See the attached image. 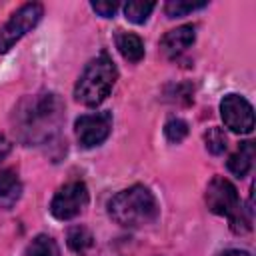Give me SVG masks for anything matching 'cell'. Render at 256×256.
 <instances>
[{
	"label": "cell",
	"mask_w": 256,
	"mask_h": 256,
	"mask_svg": "<svg viewBox=\"0 0 256 256\" xmlns=\"http://www.w3.org/2000/svg\"><path fill=\"white\" fill-rule=\"evenodd\" d=\"M108 214L124 228H140L158 218V202L146 186L134 184L108 200Z\"/></svg>",
	"instance_id": "obj_1"
},
{
	"label": "cell",
	"mask_w": 256,
	"mask_h": 256,
	"mask_svg": "<svg viewBox=\"0 0 256 256\" xmlns=\"http://www.w3.org/2000/svg\"><path fill=\"white\" fill-rule=\"evenodd\" d=\"M116 78H118L116 64L106 52H102L96 58H92L82 70L74 86V98L84 106H98L100 102L106 100V96L114 88Z\"/></svg>",
	"instance_id": "obj_2"
},
{
	"label": "cell",
	"mask_w": 256,
	"mask_h": 256,
	"mask_svg": "<svg viewBox=\"0 0 256 256\" xmlns=\"http://www.w3.org/2000/svg\"><path fill=\"white\" fill-rule=\"evenodd\" d=\"M62 114V102L56 94H38L32 98H26L20 108L18 116L22 120V130L30 134V138H38L40 134L46 136L48 130L58 126Z\"/></svg>",
	"instance_id": "obj_3"
},
{
	"label": "cell",
	"mask_w": 256,
	"mask_h": 256,
	"mask_svg": "<svg viewBox=\"0 0 256 256\" xmlns=\"http://www.w3.org/2000/svg\"><path fill=\"white\" fill-rule=\"evenodd\" d=\"M42 4L40 2H28L24 6H20L10 18L8 22L0 28V54L8 52L26 32H30L42 18Z\"/></svg>",
	"instance_id": "obj_4"
},
{
	"label": "cell",
	"mask_w": 256,
	"mask_h": 256,
	"mask_svg": "<svg viewBox=\"0 0 256 256\" xmlns=\"http://www.w3.org/2000/svg\"><path fill=\"white\" fill-rule=\"evenodd\" d=\"M88 188L84 182H68L58 188L50 202V212L56 220H72L88 206Z\"/></svg>",
	"instance_id": "obj_5"
},
{
	"label": "cell",
	"mask_w": 256,
	"mask_h": 256,
	"mask_svg": "<svg viewBox=\"0 0 256 256\" xmlns=\"http://www.w3.org/2000/svg\"><path fill=\"white\" fill-rule=\"evenodd\" d=\"M220 116L236 134H250L254 128V110L252 104L240 94H226L220 102Z\"/></svg>",
	"instance_id": "obj_6"
},
{
	"label": "cell",
	"mask_w": 256,
	"mask_h": 256,
	"mask_svg": "<svg viewBox=\"0 0 256 256\" xmlns=\"http://www.w3.org/2000/svg\"><path fill=\"white\" fill-rule=\"evenodd\" d=\"M204 198H206V206L210 212H214L218 216H226V218H230L242 206L236 186L222 176H214L208 182Z\"/></svg>",
	"instance_id": "obj_7"
},
{
	"label": "cell",
	"mask_w": 256,
	"mask_h": 256,
	"mask_svg": "<svg viewBox=\"0 0 256 256\" xmlns=\"http://www.w3.org/2000/svg\"><path fill=\"white\" fill-rule=\"evenodd\" d=\"M74 132L82 148L100 146L112 132V114L110 112H94L76 118Z\"/></svg>",
	"instance_id": "obj_8"
},
{
	"label": "cell",
	"mask_w": 256,
	"mask_h": 256,
	"mask_svg": "<svg viewBox=\"0 0 256 256\" xmlns=\"http://www.w3.org/2000/svg\"><path fill=\"white\" fill-rule=\"evenodd\" d=\"M194 40H196V28L192 24H184V26H178L166 32L160 40V48L166 56H178L186 48H190Z\"/></svg>",
	"instance_id": "obj_9"
},
{
	"label": "cell",
	"mask_w": 256,
	"mask_h": 256,
	"mask_svg": "<svg viewBox=\"0 0 256 256\" xmlns=\"http://www.w3.org/2000/svg\"><path fill=\"white\" fill-rule=\"evenodd\" d=\"M22 194V182L12 168L0 170V208H12Z\"/></svg>",
	"instance_id": "obj_10"
},
{
	"label": "cell",
	"mask_w": 256,
	"mask_h": 256,
	"mask_svg": "<svg viewBox=\"0 0 256 256\" xmlns=\"http://www.w3.org/2000/svg\"><path fill=\"white\" fill-rule=\"evenodd\" d=\"M254 166V142L246 140L238 146V150L228 158V170L238 176V178H244Z\"/></svg>",
	"instance_id": "obj_11"
},
{
	"label": "cell",
	"mask_w": 256,
	"mask_h": 256,
	"mask_svg": "<svg viewBox=\"0 0 256 256\" xmlns=\"http://www.w3.org/2000/svg\"><path fill=\"white\" fill-rule=\"evenodd\" d=\"M116 48L122 54L124 60L136 64L144 58V42L140 36L132 32H118L116 34Z\"/></svg>",
	"instance_id": "obj_12"
},
{
	"label": "cell",
	"mask_w": 256,
	"mask_h": 256,
	"mask_svg": "<svg viewBox=\"0 0 256 256\" xmlns=\"http://www.w3.org/2000/svg\"><path fill=\"white\" fill-rule=\"evenodd\" d=\"M24 256H60L56 240L48 234H38L24 250Z\"/></svg>",
	"instance_id": "obj_13"
},
{
	"label": "cell",
	"mask_w": 256,
	"mask_h": 256,
	"mask_svg": "<svg viewBox=\"0 0 256 256\" xmlns=\"http://www.w3.org/2000/svg\"><path fill=\"white\" fill-rule=\"evenodd\" d=\"M66 242H68V248L72 252L82 254L92 246L94 238H92V232L86 226H72L68 230V234H66Z\"/></svg>",
	"instance_id": "obj_14"
},
{
	"label": "cell",
	"mask_w": 256,
	"mask_h": 256,
	"mask_svg": "<svg viewBox=\"0 0 256 256\" xmlns=\"http://www.w3.org/2000/svg\"><path fill=\"white\" fill-rule=\"evenodd\" d=\"M154 2H142V0H132L124 4V16L126 20H130L132 24H144L148 20V16L154 10Z\"/></svg>",
	"instance_id": "obj_15"
},
{
	"label": "cell",
	"mask_w": 256,
	"mask_h": 256,
	"mask_svg": "<svg viewBox=\"0 0 256 256\" xmlns=\"http://www.w3.org/2000/svg\"><path fill=\"white\" fill-rule=\"evenodd\" d=\"M204 144H206V150L214 156L222 154L226 148H228V140H226V134L222 128L218 126H212L204 132Z\"/></svg>",
	"instance_id": "obj_16"
},
{
	"label": "cell",
	"mask_w": 256,
	"mask_h": 256,
	"mask_svg": "<svg viewBox=\"0 0 256 256\" xmlns=\"http://www.w3.org/2000/svg\"><path fill=\"white\" fill-rule=\"evenodd\" d=\"M206 2H186V0H170L164 4V12L168 18H180V16H186L198 8H204Z\"/></svg>",
	"instance_id": "obj_17"
},
{
	"label": "cell",
	"mask_w": 256,
	"mask_h": 256,
	"mask_svg": "<svg viewBox=\"0 0 256 256\" xmlns=\"http://www.w3.org/2000/svg\"><path fill=\"white\" fill-rule=\"evenodd\" d=\"M164 134L170 142L178 144L182 142L186 136H188V124L182 120V118H170L166 124H164Z\"/></svg>",
	"instance_id": "obj_18"
},
{
	"label": "cell",
	"mask_w": 256,
	"mask_h": 256,
	"mask_svg": "<svg viewBox=\"0 0 256 256\" xmlns=\"http://www.w3.org/2000/svg\"><path fill=\"white\" fill-rule=\"evenodd\" d=\"M92 6V10L96 12V14H100L102 18H112L114 14H116V10H118V2H104V0H98V2H92L90 4Z\"/></svg>",
	"instance_id": "obj_19"
},
{
	"label": "cell",
	"mask_w": 256,
	"mask_h": 256,
	"mask_svg": "<svg viewBox=\"0 0 256 256\" xmlns=\"http://www.w3.org/2000/svg\"><path fill=\"white\" fill-rule=\"evenodd\" d=\"M8 152H10V142L6 140V136L0 134V160H4L8 156Z\"/></svg>",
	"instance_id": "obj_20"
},
{
	"label": "cell",
	"mask_w": 256,
	"mask_h": 256,
	"mask_svg": "<svg viewBox=\"0 0 256 256\" xmlns=\"http://www.w3.org/2000/svg\"><path fill=\"white\" fill-rule=\"evenodd\" d=\"M220 256H250L246 250H226V252H222Z\"/></svg>",
	"instance_id": "obj_21"
}]
</instances>
